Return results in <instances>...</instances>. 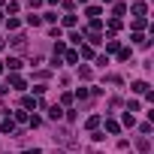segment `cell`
<instances>
[{
	"mask_svg": "<svg viewBox=\"0 0 154 154\" xmlns=\"http://www.w3.org/2000/svg\"><path fill=\"white\" fill-rule=\"evenodd\" d=\"M9 88H15V91H21V88H24V79H21L18 72H12V75H9Z\"/></svg>",
	"mask_w": 154,
	"mask_h": 154,
	"instance_id": "cell-1",
	"label": "cell"
},
{
	"mask_svg": "<svg viewBox=\"0 0 154 154\" xmlns=\"http://www.w3.org/2000/svg\"><path fill=\"white\" fill-rule=\"evenodd\" d=\"M0 130H3V133H15V121L12 118H3V121H0Z\"/></svg>",
	"mask_w": 154,
	"mask_h": 154,
	"instance_id": "cell-2",
	"label": "cell"
},
{
	"mask_svg": "<svg viewBox=\"0 0 154 154\" xmlns=\"http://www.w3.org/2000/svg\"><path fill=\"white\" fill-rule=\"evenodd\" d=\"M48 118H51V121H60V118H63V109H60V106H51V109H48Z\"/></svg>",
	"mask_w": 154,
	"mask_h": 154,
	"instance_id": "cell-3",
	"label": "cell"
},
{
	"mask_svg": "<svg viewBox=\"0 0 154 154\" xmlns=\"http://www.w3.org/2000/svg\"><path fill=\"white\" fill-rule=\"evenodd\" d=\"M6 66H9L12 72H18V69H21V57H9V60H6Z\"/></svg>",
	"mask_w": 154,
	"mask_h": 154,
	"instance_id": "cell-4",
	"label": "cell"
},
{
	"mask_svg": "<svg viewBox=\"0 0 154 154\" xmlns=\"http://www.w3.org/2000/svg\"><path fill=\"white\" fill-rule=\"evenodd\" d=\"M133 15L136 18H145V3H133Z\"/></svg>",
	"mask_w": 154,
	"mask_h": 154,
	"instance_id": "cell-5",
	"label": "cell"
},
{
	"mask_svg": "<svg viewBox=\"0 0 154 154\" xmlns=\"http://www.w3.org/2000/svg\"><path fill=\"white\" fill-rule=\"evenodd\" d=\"M130 91H133V94H145V91H148V85H145V82H133V88H130Z\"/></svg>",
	"mask_w": 154,
	"mask_h": 154,
	"instance_id": "cell-6",
	"label": "cell"
},
{
	"mask_svg": "<svg viewBox=\"0 0 154 154\" xmlns=\"http://www.w3.org/2000/svg\"><path fill=\"white\" fill-rule=\"evenodd\" d=\"M85 15H88V18H91V21H94V18H97V15H100V6H88V12H85Z\"/></svg>",
	"mask_w": 154,
	"mask_h": 154,
	"instance_id": "cell-7",
	"label": "cell"
},
{
	"mask_svg": "<svg viewBox=\"0 0 154 154\" xmlns=\"http://www.w3.org/2000/svg\"><path fill=\"white\" fill-rule=\"evenodd\" d=\"M106 130H109V133H118L121 127H118V121H112V118H109V121H106Z\"/></svg>",
	"mask_w": 154,
	"mask_h": 154,
	"instance_id": "cell-8",
	"label": "cell"
},
{
	"mask_svg": "<svg viewBox=\"0 0 154 154\" xmlns=\"http://www.w3.org/2000/svg\"><path fill=\"white\" fill-rule=\"evenodd\" d=\"M79 75H82V79H91L94 72H91V66H79Z\"/></svg>",
	"mask_w": 154,
	"mask_h": 154,
	"instance_id": "cell-9",
	"label": "cell"
},
{
	"mask_svg": "<svg viewBox=\"0 0 154 154\" xmlns=\"http://www.w3.org/2000/svg\"><path fill=\"white\" fill-rule=\"evenodd\" d=\"M63 27H75V15H63Z\"/></svg>",
	"mask_w": 154,
	"mask_h": 154,
	"instance_id": "cell-10",
	"label": "cell"
},
{
	"mask_svg": "<svg viewBox=\"0 0 154 154\" xmlns=\"http://www.w3.org/2000/svg\"><path fill=\"white\" fill-rule=\"evenodd\" d=\"M118 57H121V60H130V57H133V51H130V48H121V51H118Z\"/></svg>",
	"mask_w": 154,
	"mask_h": 154,
	"instance_id": "cell-11",
	"label": "cell"
},
{
	"mask_svg": "<svg viewBox=\"0 0 154 154\" xmlns=\"http://www.w3.org/2000/svg\"><path fill=\"white\" fill-rule=\"evenodd\" d=\"M97 124H100V115H91V118H88V130H94Z\"/></svg>",
	"mask_w": 154,
	"mask_h": 154,
	"instance_id": "cell-12",
	"label": "cell"
},
{
	"mask_svg": "<svg viewBox=\"0 0 154 154\" xmlns=\"http://www.w3.org/2000/svg\"><path fill=\"white\" fill-rule=\"evenodd\" d=\"M136 148H139V151H148V148H151V142H148V139H139V142H136Z\"/></svg>",
	"mask_w": 154,
	"mask_h": 154,
	"instance_id": "cell-13",
	"label": "cell"
},
{
	"mask_svg": "<svg viewBox=\"0 0 154 154\" xmlns=\"http://www.w3.org/2000/svg\"><path fill=\"white\" fill-rule=\"evenodd\" d=\"M66 60L69 63H79V51H66Z\"/></svg>",
	"mask_w": 154,
	"mask_h": 154,
	"instance_id": "cell-14",
	"label": "cell"
},
{
	"mask_svg": "<svg viewBox=\"0 0 154 154\" xmlns=\"http://www.w3.org/2000/svg\"><path fill=\"white\" fill-rule=\"evenodd\" d=\"M39 21H42V18H39V15H33V12H30V15H27V24H33V27H36V24H39Z\"/></svg>",
	"mask_w": 154,
	"mask_h": 154,
	"instance_id": "cell-15",
	"label": "cell"
},
{
	"mask_svg": "<svg viewBox=\"0 0 154 154\" xmlns=\"http://www.w3.org/2000/svg\"><path fill=\"white\" fill-rule=\"evenodd\" d=\"M106 48H109V51H118V39H112V36H109V42H106Z\"/></svg>",
	"mask_w": 154,
	"mask_h": 154,
	"instance_id": "cell-16",
	"label": "cell"
},
{
	"mask_svg": "<svg viewBox=\"0 0 154 154\" xmlns=\"http://www.w3.org/2000/svg\"><path fill=\"white\" fill-rule=\"evenodd\" d=\"M124 124H127V127H133V124H136V118H133L130 112H124Z\"/></svg>",
	"mask_w": 154,
	"mask_h": 154,
	"instance_id": "cell-17",
	"label": "cell"
},
{
	"mask_svg": "<svg viewBox=\"0 0 154 154\" xmlns=\"http://www.w3.org/2000/svg\"><path fill=\"white\" fill-rule=\"evenodd\" d=\"M24 154H39V148H27V151H24Z\"/></svg>",
	"mask_w": 154,
	"mask_h": 154,
	"instance_id": "cell-18",
	"label": "cell"
},
{
	"mask_svg": "<svg viewBox=\"0 0 154 154\" xmlns=\"http://www.w3.org/2000/svg\"><path fill=\"white\" fill-rule=\"evenodd\" d=\"M30 6H42V0H30Z\"/></svg>",
	"mask_w": 154,
	"mask_h": 154,
	"instance_id": "cell-19",
	"label": "cell"
},
{
	"mask_svg": "<svg viewBox=\"0 0 154 154\" xmlns=\"http://www.w3.org/2000/svg\"><path fill=\"white\" fill-rule=\"evenodd\" d=\"M106 3H118V0H106Z\"/></svg>",
	"mask_w": 154,
	"mask_h": 154,
	"instance_id": "cell-20",
	"label": "cell"
},
{
	"mask_svg": "<svg viewBox=\"0 0 154 154\" xmlns=\"http://www.w3.org/2000/svg\"><path fill=\"white\" fill-rule=\"evenodd\" d=\"M3 45H6V42H3V39H0V48H3Z\"/></svg>",
	"mask_w": 154,
	"mask_h": 154,
	"instance_id": "cell-21",
	"label": "cell"
},
{
	"mask_svg": "<svg viewBox=\"0 0 154 154\" xmlns=\"http://www.w3.org/2000/svg\"><path fill=\"white\" fill-rule=\"evenodd\" d=\"M79 3H85V0H79Z\"/></svg>",
	"mask_w": 154,
	"mask_h": 154,
	"instance_id": "cell-22",
	"label": "cell"
}]
</instances>
